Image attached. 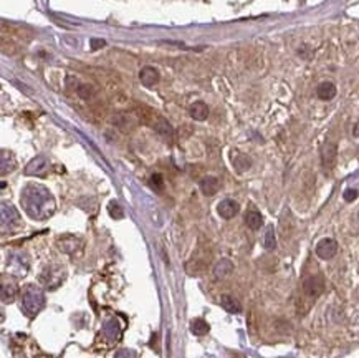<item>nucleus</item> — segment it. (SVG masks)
I'll use <instances>...</instances> for the list:
<instances>
[{
    "label": "nucleus",
    "instance_id": "1",
    "mask_svg": "<svg viewBox=\"0 0 359 358\" xmlns=\"http://www.w3.org/2000/svg\"><path fill=\"white\" fill-rule=\"evenodd\" d=\"M20 201L27 214L33 219H46L55 211V201L52 194L40 184H28L22 191Z\"/></svg>",
    "mask_w": 359,
    "mask_h": 358
},
{
    "label": "nucleus",
    "instance_id": "2",
    "mask_svg": "<svg viewBox=\"0 0 359 358\" xmlns=\"http://www.w3.org/2000/svg\"><path fill=\"white\" fill-rule=\"evenodd\" d=\"M45 307V294L37 285H27L22 290V310L28 317H35Z\"/></svg>",
    "mask_w": 359,
    "mask_h": 358
},
{
    "label": "nucleus",
    "instance_id": "3",
    "mask_svg": "<svg viewBox=\"0 0 359 358\" xmlns=\"http://www.w3.org/2000/svg\"><path fill=\"white\" fill-rule=\"evenodd\" d=\"M65 271L62 268V265H50V267H46L43 274H41V284L45 285L48 290H55L58 289L60 285H62V282L65 280Z\"/></svg>",
    "mask_w": 359,
    "mask_h": 358
},
{
    "label": "nucleus",
    "instance_id": "4",
    "mask_svg": "<svg viewBox=\"0 0 359 358\" xmlns=\"http://www.w3.org/2000/svg\"><path fill=\"white\" fill-rule=\"evenodd\" d=\"M338 254V242L334 239H321V241L316 244V255L323 260H330L334 255Z\"/></svg>",
    "mask_w": 359,
    "mask_h": 358
},
{
    "label": "nucleus",
    "instance_id": "5",
    "mask_svg": "<svg viewBox=\"0 0 359 358\" xmlns=\"http://www.w3.org/2000/svg\"><path fill=\"white\" fill-rule=\"evenodd\" d=\"M7 267L10 274H14L17 277H23L28 271V260L25 255L22 254H14L10 255L9 260H7Z\"/></svg>",
    "mask_w": 359,
    "mask_h": 358
},
{
    "label": "nucleus",
    "instance_id": "6",
    "mask_svg": "<svg viewBox=\"0 0 359 358\" xmlns=\"http://www.w3.org/2000/svg\"><path fill=\"white\" fill-rule=\"evenodd\" d=\"M303 292L308 297H320L323 292H325V280H323L320 276H311L308 279H304L303 282Z\"/></svg>",
    "mask_w": 359,
    "mask_h": 358
},
{
    "label": "nucleus",
    "instance_id": "7",
    "mask_svg": "<svg viewBox=\"0 0 359 358\" xmlns=\"http://www.w3.org/2000/svg\"><path fill=\"white\" fill-rule=\"evenodd\" d=\"M20 224V214L19 211L14 207V206H10V204H2V229H14L15 226H19Z\"/></svg>",
    "mask_w": 359,
    "mask_h": 358
},
{
    "label": "nucleus",
    "instance_id": "8",
    "mask_svg": "<svg viewBox=\"0 0 359 358\" xmlns=\"http://www.w3.org/2000/svg\"><path fill=\"white\" fill-rule=\"evenodd\" d=\"M48 168H50L48 159H46L45 156H37V158H33L27 164L25 174L27 176H45L46 171H48Z\"/></svg>",
    "mask_w": 359,
    "mask_h": 358
},
{
    "label": "nucleus",
    "instance_id": "9",
    "mask_svg": "<svg viewBox=\"0 0 359 358\" xmlns=\"http://www.w3.org/2000/svg\"><path fill=\"white\" fill-rule=\"evenodd\" d=\"M336 158H338V148L334 143H325L321 148V163L325 169H333V166L336 164Z\"/></svg>",
    "mask_w": 359,
    "mask_h": 358
},
{
    "label": "nucleus",
    "instance_id": "10",
    "mask_svg": "<svg viewBox=\"0 0 359 358\" xmlns=\"http://www.w3.org/2000/svg\"><path fill=\"white\" fill-rule=\"evenodd\" d=\"M238 211H240V206H238V202L233 201V199H224V201H220L219 206H217L219 216L224 217V219L235 217L238 214Z\"/></svg>",
    "mask_w": 359,
    "mask_h": 358
},
{
    "label": "nucleus",
    "instance_id": "11",
    "mask_svg": "<svg viewBox=\"0 0 359 358\" xmlns=\"http://www.w3.org/2000/svg\"><path fill=\"white\" fill-rule=\"evenodd\" d=\"M121 332L123 328L119 325V322L116 319H106L105 324H103V333L108 340H111V342H118L119 338H121Z\"/></svg>",
    "mask_w": 359,
    "mask_h": 358
},
{
    "label": "nucleus",
    "instance_id": "12",
    "mask_svg": "<svg viewBox=\"0 0 359 358\" xmlns=\"http://www.w3.org/2000/svg\"><path fill=\"white\" fill-rule=\"evenodd\" d=\"M17 294H19V285H17L15 280L4 279L2 280V302L4 303H12L15 300Z\"/></svg>",
    "mask_w": 359,
    "mask_h": 358
},
{
    "label": "nucleus",
    "instance_id": "13",
    "mask_svg": "<svg viewBox=\"0 0 359 358\" xmlns=\"http://www.w3.org/2000/svg\"><path fill=\"white\" fill-rule=\"evenodd\" d=\"M139 80L144 86H154L159 83V71L154 67H144L139 71Z\"/></svg>",
    "mask_w": 359,
    "mask_h": 358
},
{
    "label": "nucleus",
    "instance_id": "14",
    "mask_svg": "<svg viewBox=\"0 0 359 358\" xmlns=\"http://www.w3.org/2000/svg\"><path fill=\"white\" fill-rule=\"evenodd\" d=\"M232 272H233V262L229 259H220L214 267V276L215 279H220V280L229 277Z\"/></svg>",
    "mask_w": 359,
    "mask_h": 358
},
{
    "label": "nucleus",
    "instance_id": "15",
    "mask_svg": "<svg viewBox=\"0 0 359 358\" xmlns=\"http://www.w3.org/2000/svg\"><path fill=\"white\" fill-rule=\"evenodd\" d=\"M316 95H318L320 100L330 101L336 97V86H334V83L331 81H323L318 85V88H316Z\"/></svg>",
    "mask_w": 359,
    "mask_h": 358
},
{
    "label": "nucleus",
    "instance_id": "16",
    "mask_svg": "<svg viewBox=\"0 0 359 358\" xmlns=\"http://www.w3.org/2000/svg\"><path fill=\"white\" fill-rule=\"evenodd\" d=\"M189 113L195 121H204V119H207V116H209V108L206 103H202V101H195V103L190 105Z\"/></svg>",
    "mask_w": 359,
    "mask_h": 358
},
{
    "label": "nucleus",
    "instance_id": "17",
    "mask_svg": "<svg viewBox=\"0 0 359 358\" xmlns=\"http://www.w3.org/2000/svg\"><path fill=\"white\" fill-rule=\"evenodd\" d=\"M199 186H200V191L206 196H214L219 191V179L214 177V176H206L200 181Z\"/></svg>",
    "mask_w": 359,
    "mask_h": 358
},
{
    "label": "nucleus",
    "instance_id": "18",
    "mask_svg": "<svg viewBox=\"0 0 359 358\" xmlns=\"http://www.w3.org/2000/svg\"><path fill=\"white\" fill-rule=\"evenodd\" d=\"M220 303H222V307L227 310V312H230V314H240L242 312L240 302H238L233 295H229V294L222 295V297H220Z\"/></svg>",
    "mask_w": 359,
    "mask_h": 358
},
{
    "label": "nucleus",
    "instance_id": "19",
    "mask_svg": "<svg viewBox=\"0 0 359 358\" xmlns=\"http://www.w3.org/2000/svg\"><path fill=\"white\" fill-rule=\"evenodd\" d=\"M232 164L237 172H245L252 166V159H250L247 154H235V156H232Z\"/></svg>",
    "mask_w": 359,
    "mask_h": 358
},
{
    "label": "nucleus",
    "instance_id": "20",
    "mask_svg": "<svg viewBox=\"0 0 359 358\" xmlns=\"http://www.w3.org/2000/svg\"><path fill=\"white\" fill-rule=\"evenodd\" d=\"M60 249L67 254H75L78 247H81V242L80 239H75V237H65V239H60L58 242Z\"/></svg>",
    "mask_w": 359,
    "mask_h": 358
},
{
    "label": "nucleus",
    "instance_id": "21",
    "mask_svg": "<svg viewBox=\"0 0 359 358\" xmlns=\"http://www.w3.org/2000/svg\"><path fill=\"white\" fill-rule=\"evenodd\" d=\"M245 224L248 226L252 231H259L263 226V217L259 211H248L245 214Z\"/></svg>",
    "mask_w": 359,
    "mask_h": 358
},
{
    "label": "nucleus",
    "instance_id": "22",
    "mask_svg": "<svg viewBox=\"0 0 359 358\" xmlns=\"http://www.w3.org/2000/svg\"><path fill=\"white\" fill-rule=\"evenodd\" d=\"M209 330H211V327H209V324L204 319H194L192 322H190V332H192L194 335H197V337L207 335Z\"/></svg>",
    "mask_w": 359,
    "mask_h": 358
},
{
    "label": "nucleus",
    "instance_id": "23",
    "mask_svg": "<svg viewBox=\"0 0 359 358\" xmlns=\"http://www.w3.org/2000/svg\"><path fill=\"white\" fill-rule=\"evenodd\" d=\"M263 247L267 250H273L277 247V236H275V228L273 226H267L265 236H263Z\"/></svg>",
    "mask_w": 359,
    "mask_h": 358
},
{
    "label": "nucleus",
    "instance_id": "24",
    "mask_svg": "<svg viewBox=\"0 0 359 358\" xmlns=\"http://www.w3.org/2000/svg\"><path fill=\"white\" fill-rule=\"evenodd\" d=\"M15 166H17V163H15L14 156H12V153L2 149V174H5L7 171H12Z\"/></svg>",
    "mask_w": 359,
    "mask_h": 358
},
{
    "label": "nucleus",
    "instance_id": "25",
    "mask_svg": "<svg viewBox=\"0 0 359 358\" xmlns=\"http://www.w3.org/2000/svg\"><path fill=\"white\" fill-rule=\"evenodd\" d=\"M108 212H110V216H111L113 219H123V217H124L123 207L119 206L116 201H111L110 204H108Z\"/></svg>",
    "mask_w": 359,
    "mask_h": 358
},
{
    "label": "nucleus",
    "instance_id": "26",
    "mask_svg": "<svg viewBox=\"0 0 359 358\" xmlns=\"http://www.w3.org/2000/svg\"><path fill=\"white\" fill-rule=\"evenodd\" d=\"M151 184H152V188H154L156 191H161V189L164 188L163 176H161V174H152V177H151Z\"/></svg>",
    "mask_w": 359,
    "mask_h": 358
},
{
    "label": "nucleus",
    "instance_id": "27",
    "mask_svg": "<svg viewBox=\"0 0 359 358\" xmlns=\"http://www.w3.org/2000/svg\"><path fill=\"white\" fill-rule=\"evenodd\" d=\"M357 189H346L344 191V194H343V198H344V201H348V202H351V201H354L356 198H357Z\"/></svg>",
    "mask_w": 359,
    "mask_h": 358
},
{
    "label": "nucleus",
    "instance_id": "28",
    "mask_svg": "<svg viewBox=\"0 0 359 358\" xmlns=\"http://www.w3.org/2000/svg\"><path fill=\"white\" fill-rule=\"evenodd\" d=\"M106 41L105 40H99V38H91V50H98L101 47H105Z\"/></svg>",
    "mask_w": 359,
    "mask_h": 358
},
{
    "label": "nucleus",
    "instance_id": "29",
    "mask_svg": "<svg viewBox=\"0 0 359 358\" xmlns=\"http://www.w3.org/2000/svg\"><path fill=\"white\" fill-rule=\"evenodd\" d=\"M133 356H134V353L131 350H119L115 355V358H133Z\"/></svg>",
    "mask_w": 359,
    "mask_h": 358
}]
</instances>
